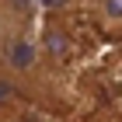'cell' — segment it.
Listing matches in <instances>:
<instances>
[{"label":"cell","instance_id":"5b68a950","mask_svg":"<svg viewBox=\"0 0 122 122\" xmlns=\"http://www.w3.org/2000/svg\"><path fill=\"white\" fill-rule=\"evenodd\" d=\"M77 4H80V0H38V7L46 10L49 18H63V14H70Z\"/></svg>","mask_w":122,"mask_h":122},{"label":"cell","instance_id":"6da1fadb","mask_svg":"<svg viewBox=\"0 0 122 122\" xmlns=\"http://www.w3.org/2000/svg\"><path fill=\"white\" fill-rule=\"evenodd\" d=\"M0 73L7 77L14 87H35L46 73H52L46 52L38 46V35L31 28H18L4 35V46H0Z\"/></svg>","mask_w":122,"mask_h":122},{"label":"cell","instance_id":"8992f818","mask_svg":"<svg viewBox=\"0 0 122 122\" xmlns=\"http://www.w3.org/2000/svg\"><path fill=\"white\" fill-rule=\"evenodd\" d=\"M4 35H7V28H4V25H0V46H4Z\"/></svg>","mask_w":122,"mask_h":122},{"label":"cell","instance_id":"7a4b0ae2","mask_svg":"<svg viewBox=\"0 0 122 122\" xmlns=\"http://www.w3.org/2000/svg\"><path fill=\"white\" fill-rule=\"evenodd\" d=\"M38 46H42V52H46V59H49V66H52V70L70 66V63H73V56H77L73 31L66 28L59 18H49V25L38 31Z\"/></svg>","mask_w":122,"mask_h":122},{"label":"cell","instance_id":"277c9868","mask_svg":"<svg viewBox=\"0 0 122 122\" xmlns=\"http://www.w3.org/2000/svg\"><path fill=\"white\" fill-rule=\"evenodd\" d=\"M94 18L108 31L122 28V0H94Z\"/></svg>","mask_w":122,"mask_h":122},{"label":"cell","instance_id":"3957f363","mask_svg":"<svg viewBox=\"0 0 122 122\" xmlns=\"http://www.w3.org/2000/svg\"><path fill=\"white\" fill-rule=\"evenodd\" d=\"M35 14H38V0H0V25L7 31L31 28Z\"/></svg>","mask_w":122,"mask_h":122}]
</instances>
